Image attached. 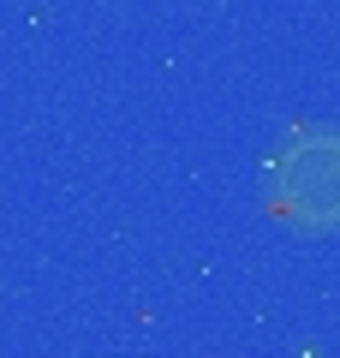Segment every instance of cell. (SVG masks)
<instances>
[{
    "label": "cell",
    "instance_id": "6da1fadb",
    "mask_svg": "<svg viewBox=\"0 0 340 358\" xmlns=\"http://www.w3.org/2000/svg\"><path fill=\"white\" fill-rule=\"evenodd\" d=\"M275 209L304 233H340V131H304L275 155Z\"/></svg>",
    "mask_w": 340,
    "mask_h": 358
}]
</instances>
